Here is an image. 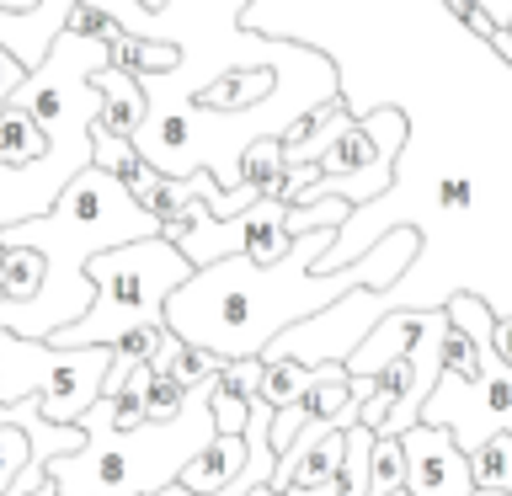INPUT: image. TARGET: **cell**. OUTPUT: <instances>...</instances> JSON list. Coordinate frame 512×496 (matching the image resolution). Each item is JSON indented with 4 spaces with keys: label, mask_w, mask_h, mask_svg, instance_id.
<instances>
[{
    "label": "cell",
    "mask_w": 512,
    "mask_h": 496,
    "mask_svg": "<svg viewBox=\"0 0 512 496\" xmlns=\"http://www.w3.org/2000/svg\"><path fill=\"white\" fill-rule=\"evenodd\" d=\"M336 240V230H304L283 262H251V256H219L198 267L192 278L166 299V326L187 342H198L219 358H262V347L283 326L315 315L320 304L342 299L347 288H390L411 272L422 256L416 224H390L384 240H374L358 262L342 272H310V262Z\"/></svg>",
    "instance_id": "6da1fadb"
},
{
    "label": "cell",
    "mask_w": 512,
    "mask_h": 496,
    "mask_svg": "<svg viewBox=\"0 0 512 496\" xmlns=\"http://www.w3.org/2000/svg\"><path fill=\"white\" fill-rule=\"evenodd\" d=\"M144 235H160V219L107 166L91 160V166L59 192V203L48 208V214L0 230V246H38L43 262H48L38 299H22V304L0 299V326L16 331V336H38V342H48V336L64 331V326H75L96 299V283L86 272L91 256L112 251V246H128V240H144Z\"/></svg>",
    "instance_id": "7a4b0ae2"
},
{
    "label": "cell",
    "mask_w": 512,
    "mask_h": 496,
    "mask_svg": "<svg viewBox=\"0 0 512 496\" xmlns=\"http://www.w3.org/2000/svg\"><path fill=\"white\" fill-rule=\"evenodd\" d=\"M102 64H112L107 43L64 27L48 48V59L16 86L11 102H22L43 123L48 155L32 160V166H0V230L48 214L59 203V192L96 160L91 128L96 112H102V86H96Z\"/></svg>",
    "instance_id": "3957f363"
},
{
    "label": "cell",
    "mask_w": 512,
    "mask_h": 496,
    "mask_svg": "<svg viewBox=\"0 0 512 496\" xmlns=\"http://www.w3.org/2000/svg\"><path fill=\"white\" fill-rule=\"evenodd\" d=\"M112 411H118V400L102 395L80 416L86 443L75 454H59L43 464L59 496H155V491L176 486L187 464L219 438L214 379L192 384L171 422H139V427L118 432Z\"/></svg>",
    "instance_id": "277c9868"
},
{
    "label": "cell",
    "mask_w": 512,
    "mask_h": 496,
    "mask_svg": "<svg viewBox=\"0 0 512 496\" xmlns=\"http://www.w3.org/2000/svg\"><path fill=\"white\" fill-rule=\"evenodd\" d=\"M86 272L96 283V299L75 326L48 336L59 347H118L139 326H166V299L198 267H192V256L176 240L144 235V240H128V246L96 251Z\"/></svg>",
    "instance_id": "5b68a950"
},
{
    "label": "cell",
    "mask_w": 512,
    "mask_h": 496,
    "mask_svg": "<svg viewBox=\"0 0 512 496\" xmlns=\"http://www.w3.org/2000/svg\"><path fill=\"white\" fill-rule=\"evenodd\" d=\"M112 358H118V347H59L0 326V400L16 406V400L38 395L48 422L75 427L102 400Z\"/></svg>",
    "instance_id": "8992f818"
},
{
    "label": "cell",
    "mask_w": 512,
    "mask_h": 496,
    "mask_svg": "<svg viewBox=\"0 0 512 496\" xmlns=\"http://www.w3.org/2000/svg\"><path fill=\"white\" fill-rule=\"evenodd\" d=\"M390 315L384 288H347L342 299L320 304L315 315L283 326L262 347V358H299V363H347L358 342H368V331Z\"/></svg>",
    "instance_id": "52a82bcc"
},
{
    "label": "cell",
    "mask_w": 512,
    "mask_h": 496,
    "mask_svg": "<svg viewBox=\"0 0 512 496\" xmlns=\"http://www.w3.org/2000/svg\"><path fill=\"white\" fill-rule=\"evenodd\" d=\"M294 230H288V203L283 198H256L246 214L235 219H198L192 230L176 240L192 267H208L219 262V256H251V262H283L288 251H294Z\"/></svg>",
    "instance_id": "ba28073f"
},
{
    "label": "cell",
    "mask_w": 512,
    "mask_h": 496,
    "mask_svg": "<svg viewBox=\"0 0 512 496\" xmlns=\"http://www.w3.org/2000/svg\"><path fill=\"white\" fill-rule=\"evenodd\" d=\"M406 448V491L411 496H470L475 491V470L470 454L459 448V438L438 422H416L400 432Z\"/></svg>",
    "instance_id": "9c48e42d"
},
{
    "label": "cell",
    "mask_w": 512,
    "mask_h": 496,
    "mask_svg": "<svg viewBox=\"0 0 512 496\" xmlns=\"http://www.w3.org/2000/svg\"><path fill=\"white\" fill-rule=\"evenodd\" d=\"M96 86H102V112H96V128L134 139L139 128H144V118H150V91H144V80L118 70V64H102V70H96Z\"/></svg>",
    "instance_id": "30bf717a"
},
{
    "label": "cell",
    "mask_w": 512,
    "mask_h": 496,
    "mask_svg": "<svg viewBox=\"0 0 512 496\" xmlns=\"http://www.w3.org/2000/svg\"><path fill=\"white\" fill-rule=\"evenodd\" d=\"M272 91H278V70L246 64V70H224V75L208 80V86H198L192 91V107H203V112H251L256 102H267Z\"/></svg>",
    "instance_id": "8fae6325"
},
{
    "label": "cell",
    "mask_w": 512,
    "mask_h": 496,
    "mask_svg": "<svg viewBox=\"0 0 512 496\" xmlns=\"http://www.w3.org/2000/svg\"><path fill=\"white\" fill-rule=\"evenodd\" d=\"M251 464V443H246V432H219L214 443L203 448L198 459L182 470V486L192 491V496H214V491H224L230 480L240 475Z\"/></svg>",
    "instance_id": "7c38bea8"
},
{
    "label": "cell",
    "mask_w": 512,
    "mask_h": 496,
    "mask_svg": "<svg viewBox=\"0 0 512 496\" xmlns=\"http://www.w3.org/2000/svg\"><path fill=\"white\" fill-rule=\"evenodd\" d=\"M112 48V64L128 75H139V80H155V75H176L182 70V43H171V38H144V32H123L118 43H107Z\"/></svg>",
    "instance_id": "4fadbf2b"
},
{
    "label": "cell",
    "mask_w": 512,
    "mask_h": 496,
    "mask_svg": "<svg viewBox=\"0 0 512 496\" xmlns=\"http://www.w3.org/2000/svg\"><path fill=\"white\" fill-rule=\"evenodd\" d=\"M43 251L38 246H6V256H0V299H38V288H43Z\"/></svg>",
    "instance_id": "5bb4252c"
},
{
    "label": "cell",
    "mask_w": 512,
    "mask_h": 496,
    "mask_svg": "<svg viewBox=\"0 0 512 496\" xmlns=\"http://www.w3.org/2000/svg\"><path fill=\"white\" fill-rule=\"evenodd\" d=\"M470 470H475V486L512 491V427H496L491 438L470 448Z\"/></svg>",
    "instance_id": "9a60e30c"
},
{
    "label": "cell",
    "mask_w": 512,
    "mask_h": 496,
    "mask_svg": "<svg viewBox=\"0 0 512 496\" xmlns=\"http://www.w3.org/2000/svg\"><path fill=\"white\" fill-rule=\"evenodd\" d=\"M486 342H475L464 326H448V336H443V374H454V379H480L486 374Z\"/></svg>",
    "instance_id": "2e32d148"
},
{
    "label": "cell",
    "mask_w": 512,
    "mask_h": 496,
    "mask_svg": "<svg viewBox=\"0 0 512 496\" xmlns=\"http://www.w3.org/2000/svg\"><path fill=\"white\" fill-rule=\"evenodd\" d=\"M406 491V448H400V438H384L374 443V480H368V496H395Z\"/></svg>",
    "instance_id": "e0dca14e"
},
{
    "label": "cell",
    "mask_w": 512,
    "mask_h": 496,
    "mask_svg": "<svg viewBox=\"0 0 512 496\" xmlns=\"http://www.w3.org/2000/svg\"><path fill=\"white\" fill-rule=\"evenodd\" d=\"M38 459V443H32L27 427H0V496L16 486V475Z\"/></svg>",
    "instance_id": "ac0fdd59"
},
{
    "label": "cell",
    "mask_w": 512,
    "mask_h": 496,
    "mask_svg": "<svg viewBox=\"0 0 512 496\" xmlns=\"http://www.w3.org/2000/svg\"><path fill=\"white\" fill-rule=\"evenodd\" d=\"M182 400H187V384H176L171 374H155L150 390H144V416H150V422H171V416L182 411Z\"/></svg>",
    "instance_id": "d6986e66"
},
{
    "label": "cell",
    "mask_w": 512,
    "mask_h": 496,
    "mask_svg": "<svg viewBox=\"0 0 512 496\" xmlns=\"http://www.w3.org/2000/svg\"><path fill=\"white\" fill-rule=\"evenodd\" d=\"M32 70H27V64L22 59H16L11 54V48L6 43H0V107H6L11 102V96H16V86H22V80H27Z\"/></svg>",
    "instance_id": "ffe728a7"
},
{
    "label": "cell",
    "mask_w": 512,
    "mask_h": 496,
    "mask_svg": "<svg viewBox=\"0 0 512 496\" xmlns=\"http://www.w3.org/2000/svg\"><path fill=\"white\" fill-rule=\"evenodd\" d=\"M491 352L512 368V315H496V331H491Z\"/></svg>",
    "instance_id": "44dd1931"
},
{
    "label": "cell",
    "mask_w": 512,
    "mask_h": 496,
    "mask_svg": "<svg viewBox=\"0 0 512 496\" xmlns=\"http://www.w3.org/2000/svg\"><path fill=\"white\" fill-rule=\"evenodd\" d=\"M43 475H48V470H43V464H27V470H22V475H16V486H11L6 496H32V491H38V486H43Z\"/></svg>",
    "instance_id": "7402d4cb"
},
{
    "label": "cell",
    "mask_w": 512,
    "mask_h": 496,
    "mask_svg": "<svg viewBox=\"0 0 512 496\" xmlns=\"http://www.w3.org/2000/svg\"><path fill=\"white\" fill-rule=\"evenodd\" d=\"M480 6H486L502 27H512V0H480Z\"/></svg>",
    "instance_id": "603a6c76"
},
{
    "label": "cell",
    "mask_w": 512,
    "mask_h": 496,
    "mask_svg": "<svg viewBox=\"0 0 512 496\" xmlns=\"http://www.w3.org/2000/svg\"><path fill=\"white\" fill-rule=\"evenodd\" d=\"M134 6H139L144 16H155V11H166V6H171V0H134Z\"/></svg>",
    "instance_id": "cb8c5ba5"
},
{
    "label": "cell",
    "mask_w": 512,
    "mask_h": 496,
    "mask_svg": "<svg viewBox=\"0 0 512 496\" xmlns=\"http://www.w3.org/2000/svg\"><path fill=\"white\" fill-rule=\"evenodd\" d=\"M32 496H59V491H54V480H48V475H43V486H38V491H32Z\"/></svg>",
    "instance_id": "d4e9b609"
},
{
    "label": "cell",
    "mask_w": 512,
    "mask_h": 496,
    "mask_svg": "<svg viewBox=\"0 0 512 496\" xmlns=\"http://www.w3.org/2000/svg\"><path fill=\"white\" fill-rule=\"evenodd\" d=\"M470 496H507V491H486V486H475Z\"/></svg>",
    "instance_id": "484cf974"
},
{
    "label": "cell",
    "mask_w": 512,
    "mask_h": 496,
    "mask_svg": "<svg viewBox=\"0 0 512 496\" xmlns=\"http://www.w3.org/2000/svg\"><path fill=\"white\" fill-rule=\"evenodd\" d=\"M214 496H251V491H214Z\"/></svg>",
    "instance_id": "4316f807"
},
{
    "label": "cell",
    "mask_w": 512,
    "mask_h": 496,
    "mask_svg": "<svg viewBox=\"0 0 512 496\" xmlns=\"http://www.w3.org/2000/svg\"><path fill=\"white\" fill-rule=\"evenodd\" d=\"M507 496H512V491H507Z\"/></svg>",
    "instance_id": "83f0119b"
}]
</instances>
